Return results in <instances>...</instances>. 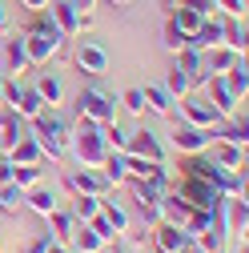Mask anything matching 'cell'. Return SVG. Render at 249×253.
Masks as SVG:
<instances>
[{
	"mask_svg": "<svg viewBox=\"0 0 249 253\" xmlns=\"http://www.w3.org/2000/svg\"><path fill=\"white\" fill-rule=\"evenodd\" d=\"M48 245H52V237H48V233H41L33 245H28V253H48Z\"/></svg>",
	"mask_w": 249,
	"mask_h": 253,
	"instance_id": "obj_38",
	"label": "cell"
},
{
	"mask_svg": "<svg viewBox=\"0 0 249 253\" xmlns=\"http://www.w3.org/2000/svg\"><path fill=\"white\" fill-rule=\"evenodd\" d=\"M181 121L185 125H197V129H213V125H221V113H217L197 88H189L181 97Z\"/></svg>",
	"mask_w": 249,
	"mask_h": 253,
	"instance_id": "obj_5",
	"label": "cell"
},
{
	"mask_svg": "<svg viewBox=\"0 0 249 253\" xmlns=\"http://www.w3.org/2000/svg\"><path fill=\"white\" fill-rule=\"evenodd\" d=\"M4 60H8V73H24L28 69V52H24V41L20 37H12L4 44Z\"/></svg>",
	"mask_w": 249,
	"mask_h": 253,
	"instance_id": "obj_21",
	"label": "cell"
},
{
	"mask_svg": "<svg viewBox=\"0 0 249 253\" xmlns=\"http://www.w3.org/2000/svg\"><path fill=\"white\" fill-rule=\"evenodd\" d=\"M77 109H81L84 121H97V125L117 121V97H113V92H105V88H97V84H88L81 97H77Z\"/></svg>",
	"mask_w": 249,
	"mask_h": 253,
	"instance_id": "obj_4",
	"label": "cell"
},
{
	"mask_svg": "<svg viewBox=\"0 0 249 253\" xmlns=\"http://www.w3.org/2000/svg\"><path fill=\"white\" fill-rule=\"evenodd\" d=\"M37 92H41V101H44V105H56V101H60V81H56V77H41Z\"/></svg>",
	"mask_w": 249,
	"mask_h": 253,
	"instance_id": "obj_28",
	"label": "cell"
},
{
	"mask_svg": "<svg viewBox=\"0 0 249 253\" xmlns=\"http://www.w3.org/2000/svg\"><path fill=\"white\" fill-rule=\"evenodd\" d=\"M28 205L48 217V213L56 209V197H52V189H41V185H37V189H28Z\"/></svg>",
	"mask_w": 249,
	"mask_h": 253,
	"instance_id": "obj_25",
	"label": "cell"
},
{
	"mask_svg": "<svg viewBox=\"0 0 249 253\" xmlns=\"http://www.w3.org/2000/svg\"><path fill=\"white\" fill-rule=\"evenodd\" d=\"M8 181H12V161L0 157V185H8Z\"/></svg>",
	"mask_w": 249,
	"mask_h": 253,
	"instance_id": "obj_39",
	"label": "cell"
},
{
	"mask_svg": "<svg viewBox=\"0 0 249 253\" xmlns=\"http://www.w3.org/2000/svg\"><path fill=\"white\" fill-rule=\"evenodd\" d=\"M221 44V20H201V28L189 37V48H197V52H205V48H217Z\"/></svg>",
	"mask_w": 249,
	"mask_h": 253,
	"instance_id": "obj_11",
	"label": "cell"
},
{
	"mask_svg": "<svg viewBox=\"0 0 249 253\" xmlns=\"http://www.w3.org/2000/svg\"><path fill=\"white\" fill-rule=\"evenodd\" d=\"M169 4H181V8H193V12L209 16V12L217 8V0H169Z\"/></svg>",
	"mask_w": 249,
	"mask_h": 253,
	"instance_id": "obj_32",
	"label": "cell"
},
{
	"mask_svg": "<svg viewBox=\"0 0 249 253\" xmlns=\"http://www.w3.org/2000/svg\"><path fill=\"white\" fill-rule=\"evenodd\" d=\"M48 217H52V225H56V233H60V237H69V229H73V217H69V213H56V209H52Z\"/></svg>",
	"mask_w": 249,
	"mask_h": 253,
	"instance_id": "obj_35",
	"label": "cell"
},
{
	"mask_svg": "<svg viewBox=\"0 0 249 253\" xmlns=\"http://www.w3.org/2000/svg\"><path fill=\"white\" fill-rule=\"evenodd\" d=\"M173 141H177L181 153H205L213 137H209V129H197V125H185V121H181L177 129H173Z\"/></svg>",
	"mask_w": 249,
	"mask_h": 253,
	"instance_id": "obj_8",
	"label": "cell"
},
{
	"mask_svg": "<svg viewBox=\"0 0 249 253\" xmlns=\"http://www.w3.org/2000/svg\"><path fill=\"white\" fill-rule=\"evenodd\" d=\"M8 161H12V165H41L44 153H41V145H37L33 137H20V141L8 149Z\"/></svg>",
	"mask_w": 249,
	"mask_h": 253,
	"instance_id": "obj_12",
	"label": "cell"
},
{
	"mask_svg": "<svg viewBox=\"0 0 249 253\" xmlns=\"http://www.w3.org/2000/svg\"><path fill=\"white\" fill-rule=\"evenodd\" d=\"M77 241H81V253H97V249H101V233H97V229H81Z\"/></svg>",
	"mask_w": 249,
	"mask_h": 253,
	"instance_id": "obj_33",
	"label": "cell"
},
{
	"mask_svg": "<svg viewBox=\"0 0 249 253\" xmlns=\"http://www.w3.org/2000/svg\"><path fill=\"white\" fill-rule=\"evenodd\" d=\"M165 8H173V16H169V24L177 28V33L185 37V44H189V37L197 33V28H201V12H193V8H181V4H165Z\"/></svg>",
	"mask_w": 249,
	"mask_h": 253,
	"instance_id": "obj_10",
	"label": "cell"
},
{
	"mask_svg": "<svg viewBox=\"0 0 249 253\" xmlns=\"http://www.w3.org/2000/svg\"><path fill=\"white\" fill-rule=\"evenodd\" d=\"M20 137H24V117H16V113H0V149L8 153Z\"/></svg>",
	"mask_w": 249,
	"mask_h": 253,
	"instance_id": "obj_15",
	"label": "cell"
},
{
	"mask_svg": "<svg viewBox=\"0 0 249 253\" xmlns=\"http://www.w3.org/2000/svg\"><path fill=\"white\" fill-rule=\"evenodd\" d=\"M124 153H129V157H141V161H165V149H161V141L157 137H153L149 129H137L133 137H129V145H124Z\"/></svg>",
	"mask_w": 249,
	"mask_h": 253,
	"instance_id": "obj_6",
	"label": "cell"
},
{
	"mask_svg": "<svg viewBox=\"0 0 249 253\" xmlns=\"http://www.w3.org/2000/svg\"><path fill=\"white\" fill-rule=\"evenodd\" d=\"M165 48H173V52H181V48H185V37L177 33L173 24H165Z\"/></svg>",
	"mask_w": 249,
	"mask_h": 253,
	"instance_id": "obj_36",
	"label": "cell"
},
{
	"mask_svg": "<svg viewBox=\"0 0 249 253\" xmlns=\"http://www.w3.org/2000/svg\"><path fill=\"white\" fill-rule=\"evenodd\" d=\"M101 213H105V221L113 225V233H124V225H129V217H124V209H121V205H105Z\"/></svg>",
	"mask_w": 249,
	"mask_h": 253,
	"instance_id": "obj_30",
	"label": "cell"
},
{
	"mask_svg": "<svg viewBox=\"0 0 249 253\" xmlns=\"http://www.w3.org/2000/svg\"><path fill=\"white\" fill-rule=\"evenodd\" d=\"M69 189H73V193L101 197V189H105V177H101V173H92V169H81V173H69Z\"/></svg>",
	"mask_w": 249,
	"mask_h": 253,
	"instance_id": "obj_13",
	"label": "cell"
},
{
	"mask_svg": "<svg viewBox=\"0 0 249 253\" xmlns=\"http://www.w3.org/2000/svg\"><path fill=\"white\" fill-rule=\"evenodd\" d=\"M221 77H225V84H229V92H233V97H237V101H245V88H249L245 56H237V60H233V69H229V73H221Z\"/></svg>",
	"mask_w": 249,
	"mask_h": 253,
	"instance_id": "obj_18",
	"label": "cell"
},
{
	"mask_svg": "<svg viewBox=\"0 0 249 253\" xmlns=\"http://www.w3.org/2000/svg\"><path fill=\"white\" fill-rule=\"evenodd\" d=\"M101 137H105V145L113 149V153H124V145H129V133L121 129L117 121H109V125H101Z\"/></svg>",
	"mask_w": 249,
	"mask_h": 253,
	"instance_id": "obj_24",
	"label": "cell"
},
{
	"mask_svg": "<svg viewBox=\"0 0 249 253\" xmlns=\"http://www.w3.org/2000/svg\"><path fill=\"white\" fill-rule=\"evenodd\" d=\"M73 60H77V69L88 73V77H101V73L109 69V52H105L101 44H92V41H84V44L73 52Z\"/></svg>",
	"mask_w": 249,
	"mask_h": 253,
	"instance_id": "obj_7",
	"label": "cell"
},
{
	"mask_svg": "<svg viewBox=\"0 0 249 253\" xmlns=\"http://www.w3.org/2000/svg\"><path fill=\"white\" fill-rule=\"evenodd\" d=\"M213 165H221V169H241V165H245V149L225 141L221 149H217V161H213Z\"/></svg>",
	"mask_w": 249,
	"mask_h": 253,
	"instance_id": "obj_22",
	"label": "cell"
},
{
	"mask_svg": "<svg viewBox=\"0 0 249 253\" xmlns=\"http://www.w3.org/2000/svg\"><path fill=\"white\" fill-rule=\"evenodd\" d=\"M157 249H161V253H189V229L161 225V229H157Z\"/></svg>",
	"mask_w": 249,
	"mask_h": 253,
	"instance_id": "obj_9",
	"label": "cell"
},
{
	"mask_svg": "<svg viewBox=\"0 0 249 253\" xmlns=\"http://www.w3.org/2000/svg\"><path fill=\"white\" fill-rule=\"evenodd\" d=\"M141 92H145V109H153L157 117H173V97L165 92V84H149Z\"/></svg>",
	"mask_w": 249,
	"mask_h": 253,
	"instance_id": "obj_17",
	"label": "cell"
},
{
	"mask_svg": "<svg viewBox=\"0 0 249 253\" xmlns=\"http://www.w3.org/2000/svg\"><path fill=\"white\" fill-rule=\"evenodd\" d=\"M0 109H4V77H0Z\"/></svg>",
	"mask_w": 249,
	"mask_h": 253,
	"instance_id": "obj_43",
	"label": "cell"
},
{
	"mask_svg": "<svg viewBox=\"0 0 249 253\" xmlns=\"http://www.w3.org/2000/svg\"><path fill=\"white\" fill-rule=\"evenodd\" d=\"M124 109H129V113H145V92L141 88H129V92H121V97H117Z\"/></svg>",
	"mask_w": 249,
	"mask_h": 253,
	"instance_id": "obj_31",
	"label": "cell"
},
{
	"mask_svg": "<svg viewBox=\"0 0 249 253\" xmlns=\"http://www.w3.org/2000/svg\"><path fill=\"white\" fill-rule=\"evenodd\" d=\"M69 145H73V153L81 157V165H88V169H101L105 157H109V145H105V137H101V125H97V121H84V117H81V125H77V133L69 137Z\"/></svg>",
	"mask_w": 249,
	"mask_h": 253,
	"instance_id": "obj_1",
	"label": "cell"
},
{
	"mask_svg": "<svg viewBox=\"0 0 249 253\" xmlns=\"http://www.w3.org/2000/svg\"><path fill=\"white\" fill-rule=\"evenodd\" d=\"M101 169H105L101 177H105V181H113V185H121V181H129V165H124V153H109Z\"/></svg>",
	"mask_w": 249,
	"mask_h": 253,
	"instance_id": "obj_20",
	"label": "cell"
},
{
	"mask_svg": "<svg viewBox=\"0 0 249 253\" xmlns=\"http://www.w3.org/2000/svg\"><path fill=\"white\" fill-rule=\"evenodd\" d=\"M52 24L60 28V37H73L81 28V12L69 4V0H60V4H52Z\"/></svg>",
	"mask_w": 249,
	"mask_h": 253,
	"instance_id": "obj_14",
	"label": "cell"
},
{
	"mask_svg": "<svg viewBox=\"0 0 249 253\" xmlns=\"http://www.w3.org/2000/svg\"><path fill=\"white\" fill-rule=\"evenodd\" d=\"M20 4H24V8H33V12H41V8L48 4V0H20Z\"/></svg>",
	"mask_w": 249,
	"mask_h": 253,
	"instance_id": "obj_41",
	"label": "cell"
},
{
	"mask_svg": "<svg viewBox=\"0 0 249 253\" xmlns=\"http://www.w3.org/2000/svg\"><path fill=\"white\" fill-rule=\"evenodd\" d=\"M217 4H221L229 16H241V20H245V0H217Z\"/></svg>",
	"mask_w": 249,
	"mask_h": 253,
	"instance_id": "obj_37",
	"label": "cell"
},
{
	"mask_svg": "<svg viewBox=\"0 0 249 253\" xmlns=\"http://www.w3.org/2000/svg\"><path fill=\"white\" fill-rule=\"evenodd\" d=\"M97 209H101V205H97V197L81 193V197H77V205H73V217H77V221H88V217H97Z\"/></svg>",
	"mask_w": 249,
	"mask_h": 253,
	"instance_id": "obj_29",
	"label": "cell"
},
{
	"mask_svg": "<svg viewBox=\"0 0 249 253\" xmlns=\"http://www.w3.org/2000/svg\"><path fill=\"white\" fill-rule=\"evenodd\" d=\"M48 253H65V249H56V245H48Z\"/></svg>",
	"mask_w": 249,
	"mask_h": 253,
	"instance_id": "obj_44",
	"label": "cell"
},
{
	"mask_svg": "<svg viewBox=\"0 0 249 253\" xmlns=\"http://www.w3.org/2000/svg\"><path fill=\"white\" fill-rule=\"evenodd\" d=\"M12 185L16 189H37L41 185V165H12Z\"/></svg>",
	"mask_w": 249,
	"mask_h": 253,
	"instance_id": "obj_23",
	"label": "cell"
},
{
	"mask_svg": "<svg viewBox=\"0 0 249 253\" xmlns=\"http://www.w3.org/2000/svg\"><path fill=\"white\" fill-rule=\"evenodd\" d=\"M193 88V81H189V73H181V69H173L169 77H165V92L169 97H185V92Z\"/></svg>",
	"mask_w": 249,
	"mask_h": 253,
	"instance_id": "obj_27",
	"label": "cell"
},
{
	"mask_svg": "<svg viewBox=\"0 0 249 253\" xmlns=\"http://www.w3.org/2000/svg\"><path fill=\"white\" fill-rule=\"evenodd\" d=\"M69 4H73L77 12H88V8H92V0H69Z\"/></svg>",
	"mask_w": 249,
	"mask_h": 253,
	"instance_id": "obj_42",
	"label": "cell"
},
{
	"mask_svg": "<svg viewBox=\"0 0 249 253\" xmlns=\"http://www.w3.org/2000/svg\"><path fill=\"white\" fill-rule=\"evenodd\" d=\"M8 28H12V20H8V8L0 4V33H8Z\"/></svg>",
	"mask_w": 249,
	"mask_h": 253,
	"instance_id": "obj_40",
	"label": "cell"
},
{
	"mask_svg": "<svg viewBox=\"0 0 249 253\" xmlns=\"http://www.w3.org/2000/svg\"><path fill=\"white\" fill-rule=\"evenodd\" d=\"M229 205V217H233V229H245V201L237 197V201H225Z\"/></svg>",
	"mask_w": 249,
	"mask_h": 253,
	"instance_id": "obj_34",
	"label": "cell"
},
{
	"mask_svg": "<svg viewBox=\"0 0 249 253\" xmlns=\"http://www.w3.org/2000/svg\"><path fill=\"white\" fill-rule=\"evenodd\" d=\"M37 113H44L41 92H37V88H20V97H16V117H28V121H33Z\"/></svg>",
	"mask_w": 249,
	"mask_h": 253,
	"instance_id": "obj_19",
	"label": "cell"
},
{
	"mask_svg": "<svg viewBox=\"0 0 249 253\" xmlns=\"http://www.w3.org/2000/svg\"><path fill=\"white\" fill-rule=\"evenodd\" d=\"M113 4H129V0H113Z\"/></svg>",
	"mask_w": 249,
	"mask_h": 253,
	"instance_id": "obj_45",
	"label": "cell"
},
{
	"mask_svg": "<svg viewBox=\"0 0 249 253\" xmlns=\"http://www.w3.org/2000/svg\"><path fill=\"white\" fill-rule=\"evenodd\" d=\"M221 189L217 185H209L205 177H193V173H185V181H181V201L185 205H193V209H201V213H217L221 209Z\"/></svg>",
	"mask_w": 249,
	"mask_h": 253,
	"instance_id": "obj_3",
	"label": "cell"
},
{
	"mask_svg": "<svg viewBox=\"0 0 249 253\" xmlns=\"http://www.w3.org/2000/svg\"><path fill=\"white\" fill-rule=\"evenodd\" d=\"M221 44L245 56V20H241V16H229V20L221 24Z\"/></svg>",
	"mask_w": 249,
	"mask_h": 253,
	"instance_id": "obj_16",
	"label": "cell"
},
{
	"mask_svg": "<svg viewBox=\"0 0 249 253\" xmlns=\"http://www.w3.org/2000/svg\"><path fill=\"white\" fill-rule=\"evenodd\" d=\"M20 205H24V189H16L12 181L0 185V209H4V213H16Z\"/></svg>",
	"mask_w": 249,
	"mask_h": 253,
	"instance_id": "obj_26",
	"label": "cell"
},
{
	"mask_svg": "<svg viewBox=\"0 0 249 253\" xmlns=\"http://www.w3.org/2000/svg\"><path fill=\"white\" fill-rule=\"evenodd\" d=\"M33 141L41 145L44 157L56 161V157L69 149V125L60 121L56 113H37V117H33Z\"/></svg>",
	"mask_w": 249,
	"mask_h": 253,
	"instance_id": "obj_2",
	"label": "cell"
}]
</instances>
